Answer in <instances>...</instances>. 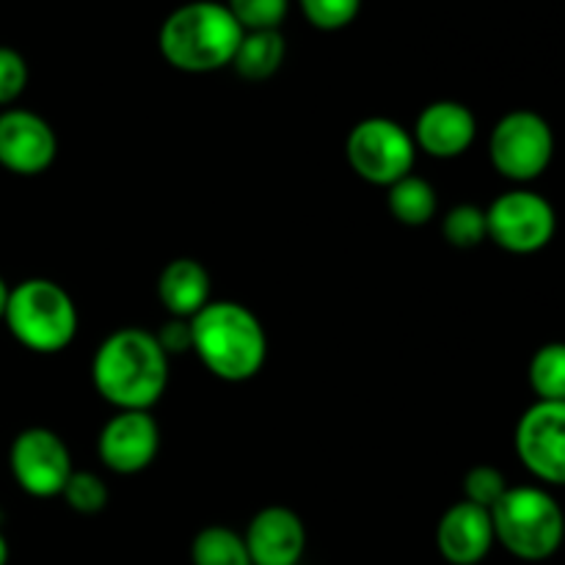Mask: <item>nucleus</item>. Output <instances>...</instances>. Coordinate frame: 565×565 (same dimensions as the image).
<instances>
[{"mask_svg":"<svg viewBox=\"0 0 565 565\" xmlns=\"http://www.w3.org/2000/svg\"><path fill=\"white\" fill-rule=\"evenodd\" d=\"M92 379L99 397L119 412H149L169 386V356L149 331L119 329L94 353Z\"/></svg>","mask_w":565,"mask_h":565,"instance_id":"f257e3e1","label":"nucleus"},{"mask_svg":"<svg viewBox=\"0 0 565 565\" xmlns=\"http://www.w3.org/2000/svg\"><path fill=\"white\" fill-rule=\"evenodd\" d=\"M193 351L215 379H254L268 356V337L263 323L248 307L235 301H210L191 320Z\"/></svg>","mask_w":565,"mask_h":565,"instance_id":"f03ea898","label":"nucleus"},{"mask_svg":"<svg viewBox=\"0 0 565 565\" xmlns=\"http://www.w3.org/2000/svg\"><path fill=\"white\" fill-rule=\"evenodd\" d=\"M241 39V22L232 17L226 3L193 0L166 17L158 44L174 70L215 72L232 64Z\"/></svg>","mask_w":565,"mask_h":565,"instance_id":"7ed1b4c3","label":"nucleus"},{"mask_svg":"<svg viewBox=\"0 0 565 565\" xmlns=\"http://www.w3.org/2000/svg\"><path fill=\"white\" fill-rule=\"evenodd\" d=\"M494 539L513 557L527 563L550 561L565 541V513L550 491L513 486L491 508Z\"/></svg>","mask_w":565,"mask_h":565,"instance_id":"20e7f679","label":"nucleus"},{"mask_svg":"<svg viewBox=\"0 0 565 565\" xmlns=\"http://www.w3.org/2000/svg\"><path fill=\"white\" fill-rule=\"evenodd\" d=\"M11 337L33 353H58L75 340L77 307L70 292L50 279H25L9 292L3 315Z\"/></svg>","mask_w":565,"mask_h":565,"instance_id":"39448f33","label":"nucleus"},{"mask_svg":"<svg viewBox=\"0 0 565 565\" xmlns=\"http://www.w3.org/2000/svg\"><path fill=\"white\" fill-rule=\"evenodd\" d=\"M489 154L502 177L513 182H533L555 158V132L535 110H511L491 130Z\"/></svg>","mask_w":565,"mask_h":565,"instance_id":"423d86ee","label":"nucleus"},{"mask_svg":"<svg viewBox=\"0 0 565 565\" xmlns=\"http://www.w3.org/2000/svg\"><path fill=\"white\" fill-rule=\"evenodd\" d=\"M345 154L351 169L373 185H395L406 174H412L417 160V143L408 130L397 121L373 116L359 121L345 143Z\"/></svg>","mask_w":565,"mask_h":565,"instance_id":"0eeeda50","label":"nucleus"},{"mask_svg":"<svg viewBox=\"0 0 565 565\" xmlns=\"http://www.w3.org/2000/svg\"><path fill=\"white\" fill-rule=\"evenodd\" d=\"M489 237L511 254H535L552 243L557 232V213L541 193L516 188L491 202L486 210Z\"/></svg>","mask_w":565,"mask_h":565,"instance_id":"6e6552de","label":"nucleus"},{"mask_svg":"<svg viewBox=\"0 0 565 565\" xmlns=\"http://www.w3.org/2000/svg\"><path fill=\"white\" fill-rule=\"evenodd\" d=\"M11 475L25 494L50 500L61 497L72 469L70 447L47 428H28L11 441Z\"/></svg>","mask_w":565,"mask_h":565,"instance_id":"1a4fd4ad","label":"nucleus"},{"mask_svg":"<svg viewBox=\"0 0 565 565\" xmlns=\"http://www.w3.org/2000/svg\"><path fill=\"white\" fill-rule=\"evenodd\" d=\"M513 445L533 478L565 486V403H533L519 419Z\"/></svg>","mask_w":565,"mask_h":565,"instance_id":"9d476101","label":"nucleus"},{"mask_svg":"<svg viewBox=\"0 0 565 565\" xmlns=\"http://www.w3.org/2000/svg\"><path fill=\"white\" fill-rule=\"evenodd\" d=\"M58 154L55 130L33 110L11 108L0 114V166L11 174L36 177Z\"/></svg>","mask_w":565,"mask_h":565,"instance_id":"9b49d317","label":"nucleus"},{"mask_svg":"<svg viewBox=\"0 0 565 565\" xmlns=\"http://www.w3.org/2000/svg\"><path fill=\"white\" fill-rule=\"evenodd\" d=\"M160 447V428L149 412H119L99 430L97 450L116 475L143 472Z\"/></svg>","mask_w":565,"mask_h":565,"instance_id":"f8f14e48","label":"nucleus"},{"mask_svg":"<svg viewBox=\"0 0 565 565\" xmlns=\"http://www.w3.org/2000/svg\"><path fill=\"white\" fill-rule=\"evenodd\" d=\"M243 541L252 565H298L307 550V527L296 511L270 505L252 519Z\"/></svg>","mask_w":565,"mask_h":565,"instance_id":"ddd939ff","label":"nucleus"},{"mask_svg":"<svg viewBox=\"0 0 565 565\" xmlns=\"http://www.w3.org/2000/svg\"><path fill=\"white\" fill-rule=\"evenodd\" d=\"M494 541L491 511L467 500L447 508L439 527H436V546L450 565H478L486 561Z\"/></svg>","mask_w":565,"mask_h":565,"instance_id":"4468645a","label":"nucleus"},{"mask_svg":"<svg viewBox=\"0 0 565 565\" xmlns=\"http://www.w3.org/2000/svg\"><path fill=\"white\" fill-rule=\"evenodd\" d=\"M478 136V119L472 110L456 99H439L430 103L419 114L414 127V143L430 158L450 160L467 152Z\"/></svg>","mask_w":565,"mask_h":565,"instance_id":"2eb2a0df","label":"nucleus"},{"mask_svg":"<svg viewBox=\"0 0 565 565\" xmlns=\"http://www.w3.org/2000/svg\"><path fill=\"white\" fill-rule=\"evenodd\" d=\"M158 296L171 318L193 320L210 303V274L199 259H171L158 281Z\"/></svg>","mask_w":565,"mask_h":565,"instance_id":"dca6fc26","label":"nucleus"},{"mask_svg":"<svg viewBox=\"0 0 565 565\" xmlns=\"http://www.w3.org/2000/svg\"><path fill=\"white\" fill-rule=\"evenodd\" d=\"M285 53L287 42L279 33V28H270V31H243L232 66L246 81H268L285 64Z\"/></svg>","mask_w":565,"mask_h":565,"instance_id":"f3484780","label":"nucleus"},{"mask_svg":"<svg viewBox=\"0 0 565 565\" xmlns=\"http://www.w3.org/2000/svg\"><path fill=\"white\" fill-rule=\"evenodd\" d=\"M436 188L417 174H406L390 185V210L401 224L425 226L436 215Z\"/></svg>","mask_w":565,"mask_h":565,"instance_id":"a211bd4d","label":"nucleus"},{"mask_svg":"<svg viewBox=\"0 0 565 565\" xmlns=\"http://www.w3.org/2000/svg\"><path fill=\"white\" fill-rule=\"evenodd\" d=\"M193 565H252L246 541L224 524L199 530L191 544Z\"/></svg>","mask_w":565,"mask_h":565,"instance_id":"6ab92c4d","label":"nucleus"},{"mask_svg":"<svg viewBox=\"0 0 565 565\" xmlns=\"http://www.w3.org/2000/svg\"><path fill=\"white\" fill-rule=\"evenodd\" d=\"M530 386L539 401L565 403V342H546L530 359Z\"/></svg>","mask_w":565,"mask_h":565,"instance_id":"aec40b11","label":"nucleus"},{"mask_svg":"<svg viewBox=\"0 0 565 565\" xmlns=\"http://www.w3.org/2000/svg\"><path fill=\"white\" fill-rule=\"evenodd\" d=\"M445 241L456 248H475L489 237V224H486V210L475 207V204H458L447 213L445 224Z\"/></svg>","mask_w":565,"mask_h":565,"instance_id":"412c9836","label":"nucleus"},{"mask_svg":"<svg viewBox=\"0 0 565 565\" xmlns=\"http://www.w3.org/2000/svg\"><path fill=\"white\" fill-rule=\"evenodd\" d=\"M61 497H64L72 511L83 513V516H94V513L105 511V505H108V486L94 472H72Z\"/></svg>","mask_w":565,"mask_h":565,"instance_id":"4be33fe9","label":"nucleus"},{"mask_svg":"<svg viewBox=\"0 0 565 565\" xmlns=\"http://www.w3.org/2000/svg\"><path fill=\"white\" fill-rule=\"evenodd\" d=\"M290 0H226V9L232 11L243 31H270L279 28L287 17Z\"/></svg>","mask_w":565,"mask_h":565,"instance_id":"5701e85b","label":"nucleus"},{"mask_svg":"<svg viewBox=\"0 0 565 565\" xmlns=\"http://www.w3.org/2000/svg\"><path fill=\"white\" fill-rule=\"evenodd\" d=\"M303 17L320 31H340L356 20L362 0H298Z\"/></svg>","mask_w":565,"mask_h":565,"instance_id":"b1692460","label":"nucleus"},{"mask_svg":"<svg viewBox=\"0 0 565 565\" xmlns=\"http://www.w3.org/2000/svg\"><path fill=\"white\" fill-rule=\"evenodd\" d=\"M508 489H511V486H508L505 475H502L497 467H486V463L483 467L469 469L467 480H463V494H467V502L486 508V511H491V508L505 497Z\"/></svg>","mask_w":565,"mask_h":565,"instance_id":"393cba45","label":"nucleus"},{"mask_svg":"<svg viewBox=\"0 0 565 565\" xmlns=\"http://www.w3.org/2000/svg\"><path fill=\"white\" fill-rule=\"evenodd\" d=\"M28 86V64L14 47H0V105H11Z\"/></svg>","mask_w":565,"mask_h":565,"instance_id":"a878e982","label":"nucleus"},{"mask_svg":"<svg viewBox=\"0 0 565 565\" xmlns=\"http://www.w3.org/2000/svg\"><path fill=\"white\" fill-rule=\"evenodd\" d=\"M158 337L160 348L166 351V356H177V353L193 351V331H191V320L182 318H171L169 323H163Z\"/></svg>","mask_w":565,"mask_h":565,"instance_id":"bb28decb","label":"nucleus"},{"mask_svg":"<svg viewBox=\"0 0 565 565\" xmlns=\"http://www.w3.org/2000/svg\"><path fill=\"white\" fill-rule=\"evenodd\" d=\"M9 285L3 281V276H0V320H3L6 315V307H9Z\"/></svg>","mask_w":565,"mask_h":565,"instance_id":"cd10ccee","label":"nucleus"},{"mask_svg":"<svg viewBox=\"0 0 565 565\" xmlns=\"http://www.w3.org/2000/svg\"><path fill=\"white\" fill-rule=\"evenodd\" d=\"M9 563V541L3 539V533H0V565Z\"/></svg>","mask_w":565,"mask_h":565,"instance_id":"c85d7f7f","label":"nucleus"}]
</instances>
